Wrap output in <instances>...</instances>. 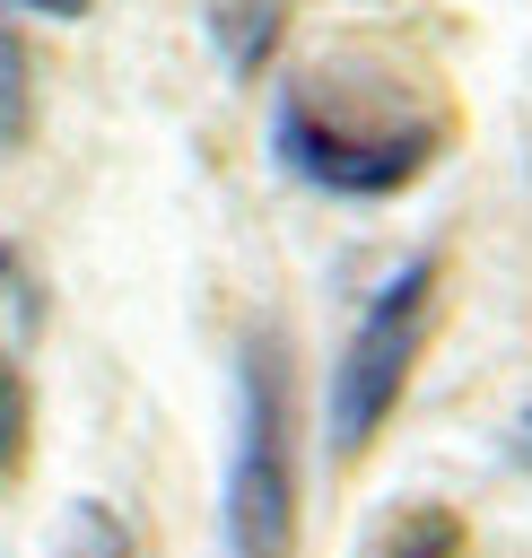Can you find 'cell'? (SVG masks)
<instances>
[{"label": "cell", "mask_w": 532, "mask_h": 558, "mask_svg": "<svg viewBox=\"0 0 532 558\" xmlns=\"http://www.w3.org/2000/svg\"><path fill=\"white\" fill-rule=\"evenodd\" d=\"M445 105H401V96H349V87H314L288 78L270 105V148L297 183L331 192V201H392L410 192L436 148H445Z\"/></svg>", "instance_id": "6da1fadb"}, {"label": "cell", "mask_w": 532, "mask_h": 558, "mask_svg": "<svg viewBox=\"0 0 532 558\" xmlns=\"http://www.w3.org/2000/svg\"><path fill=\"white\" fill-rule=\"evenodd\" d=\"M297 549V366L279 331L235 357V453H227V558Z\"/></svg>", "instance_id": "7a4b0ae2"}, {"label": "cell", "mask_w": 532, "mask_h": 558, "mask_svg": "<svg viewBox=\"0 0 532 558\" xmlns=\"http://www.w3.org/2000/svg\"><path fill=\"white\" fill-rule=\"evenodd\" d=\"M427 314H436V253H410L366 296V314L349 323V340L331 357V453H366L375 445V427L392 418V401H401V384L419 366Z\"/></svg>", "instance_id": "3957f363"}, {"label": "cell", "mask_w": 532, "mask_h": 558, "mask_svg": "<svg viewBox=\"0 0 532 558\" xmlns=\"http://www.w3.org/2000/svg\"><path fill=\"white\" fill-rule=\"evenodd\" d=\"M288 35V0H209V44L235 78H253Z\"/></svg>", "instance_id": "277c9868"}, {"label": "cell", "mask_w": 532, "mask_h": 558, "mask_svg": "<svg viewBox=\"0 0 532 558\" xmlns=\"http://www.w3.org/2000/svg\"><path fill=\"white\" fill-rule=\"evenodd\" d=\"M52 558H131V523H122L105 497H78V506L61 514V541H52Z\"/></svg>", "instance_id": "5b68a950"}, {"label": "cell", "mask_w": 532, "mask_h": 558, "mask_svg": "<svg viewBox=\"0 0 532 558\" xmlns=\"http://www.w3.org/2000/svg\"><path fill=\"white\" fill-rule=\"evenodd\" d=\"M375 558H462V523H454L445 506H419V514H401V523L375 541Z\"/></svg>", "instance_id": "8992f818"}, {"label": "cell", "mask_w": 532, "mask_h": 558, "mask_svg": "<svg viewBox=\"0 0 532 558\" xmlns=\"http://www.w3.org/2000/svg\"><path fill=\"white\" fill-rule=\"evenodd\" d=\"M26 122H35V78H26V44L0 17V140H26Z\"/></svg>", "instance_id": "52a82bcc"}, {"label": "cell", "mask_w": 532, "mask_h": 558, "mask_svg": "<svg viewBox=\"0 0 532 558\" xmlns=\"http://www.w3.org/2000/svg\"><path fill=\"white\" fill-rule=\"evenodd\" d=\"M26 427H35V392H26L17 357L0 349V480L17 471V453H26Z\"/></svg>", "instance_id": "ba28073f"}, {"label": "cell", "mask_w": 532, "mask_h": 558, "mask_svg": "<svg viewBox=\"0 0 532 558\" xmlns=\"http://www.w3.org/2000/svg\"><path fill=\"white\" fill-rule=\"evenodd\" d=\"M0 9H35V17H87L96 0H0Z\"/></svg>", "instance_id": "9c48e42d"}, {"label": "cell", "mask_w": 532, "mask_h": 558, "mask_svg": "<svg viewBox=\"0 0 532 558\" xmlns=\"http://www.w3.org/2000/svg\"><path fill=\"white\" fill-rule=\"evenodd\" d=\"M515 462L532 471V410H523V427H515Z\"/></svg>", "instance_id": "30bf717a"}, {"label": "cell", "mask_w": 532, "mask_h": 558, "mask_svg": "<svg viewBox=\"0 0 532 558\" xmlns=\"http://www.w3.org/2000/svg\"><path fill=\"white\" fill-rule=\"evenodd\" d=\"M0 288H17V253L9 244H0Z\"/></svg>", "instance_id": "8fae6325"}]
</instances>
